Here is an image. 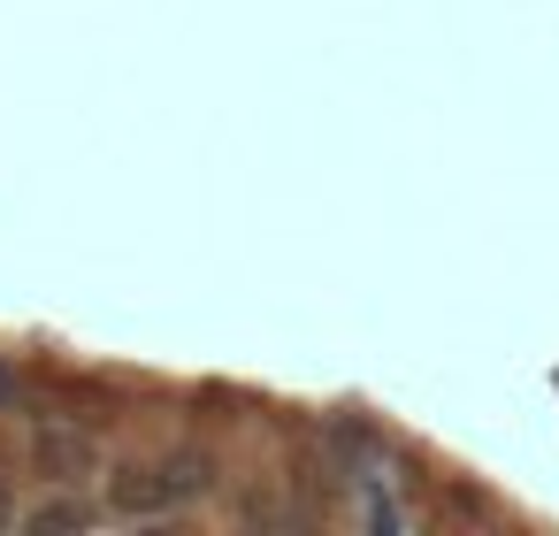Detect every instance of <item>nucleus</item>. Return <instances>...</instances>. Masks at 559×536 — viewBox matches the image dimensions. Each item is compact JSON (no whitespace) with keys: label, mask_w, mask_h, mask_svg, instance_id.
Wrapping results in <instances>:
<instances>
[{"label":"nucleus","mask_w":559,"mask_h":536,"mask_svg":"<svg viewBox=\"0 0 559 536\" xmlns=\"http://www.w3.org/2000/svg\"><path fill=\"white\" fill-rule=\"evenodd\" d=\"M24 521V505H16V490H9V475H0V528H16Z\"/></svg>","instance_id":"nucleus-5"},{"label":"nucleus","mask_w":559,"mask_h":536,"mask_svg":"<svg viewBox=\"0 0 559 536\" xmlns=\"http://www.w3.org/2000/svg\"><path fill=\"white\" fill-rule=\"evenodd\" d=\"M32 475L39 483H100L108 475V444H100V421L85 414H39L32 421Z\"/></svg>","instance_id":"nucleus-2"},{"label":"nucleus","mask_w":559,"mask_h":536,"mask_svg":"<svg viewBox=\"0 0 559 536\" xmlns=\"http://www.w3.org/2000/svg\"><path fill=\"white\" fill-rule=\"evenodd\" d=\"M215 490H223V460L207 444H169L154 460L108 467V513L116 521H177V513L207 505Z\"/></svg>","instance_id":"nucleus-1"},{"label":"nucleus","mask_w":559,"mask_h":536,"mask_svg":"<svg viewBox=\"0 0 559 536\" xmlns=\"http://www.w3.org/2000/svg\"><path fill=\"white\" fill-rule=\"evenodd\" d=\"M16 398H24V376H16V368H9V360H0V414H9V406H16Z\"/></svg>","instance_id":"nucleus-4"},{"label":"nucleus","mask_w":559,"mask_h":536,"mask_svg":"<svg viewBox=\"0 0 559 536\" xmlns=\"http://www.w3.org/2000/svg\"><path fill=\"white\" fill-rule=\"evenodd\" d=\"M100 521H108V505H100V498H78V483H55V498L24 505V521H16V528H32V536H70V528H100Z\"/></svg>","instance_id":"nucleus-3"}]
</instances>
